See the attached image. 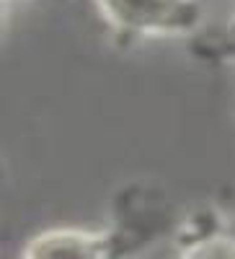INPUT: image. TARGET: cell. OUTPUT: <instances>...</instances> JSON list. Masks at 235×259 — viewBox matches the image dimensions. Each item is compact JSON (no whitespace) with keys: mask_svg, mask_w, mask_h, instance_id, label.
Returning a JSON list of instances; mask_svg holds the SVG:
<instances>
[{"mask_svg":"<svg viewBox=\"0 0 235 259\" xmlns=\"http://www.w3.org/2000/svg\"><path fill=\"white\" fill-rule=\"evenodd\" d=\"M109 24L130 36H181L199 26V0H96Z\"/></svg>","mask_w":235,"mask_h":259,"instance_id":"1","label":"cell"},{"mask_svg":"<svg viewBox=\"0 0 235 259\" xmlns=\"http://www.w3.org/2000/svg\"><path fill=\"white\" fill-rule=\"evenodd\" d=\"M26 256H101L103 254V236L88 233V231H75V228H57L36 236L31 246L24 251Z\"/></svg>","mask_w":235,"mask_h":259,"instance_id":"2","label":"cell"},{"mask_svg":"<svg viewBox=\"0 0 235 259\" xmlns=\"http://www.w3.org/2000/svg\"><path fill=\"white\" fill-rule=\"evenodd\" d=\"M3 3H11V0H3ZM13 3H24V0H13Z\"/></svg>","mask_w":235,"mask_h":259,"instance_id":"3","label":"cell"}]
</instances>
